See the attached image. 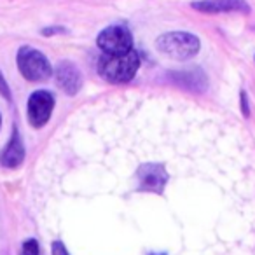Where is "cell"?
Returning <instances> with one entry per match:
<instances>
[{
	"mask_svg": "<svg viewBox=\"0 0 255 255\" xmlns=\"http://www.w3.org/2000/svg\"><path fill=\"white\" fill-rule=\"evenodd\" d=\"M140 68V56L135 49L126 54H103L98 60V74L110 84H126L136 75Z\"/></svg>",
	"mask_w": 255,
	"mask_h": 255,
	"instance_id": "6da1fadb",
	"label": "cell"
},
{
	"mask_svg": "<svg viewBox=\"0 0 255 255\" xmlns=\"http://www.w3.org/2000/svg\"><path fill=\"white\" fill-rule=\"evenodd\" d=\"M156 47L164 56L177 61L194 58L201 49L199 39L191 32H168L156 39Z\"/></svg>",
	"mask_w": 255,
	"mask_h": 255,
	"instance_id": "7a4b0ae2",
	"label": "cell"
},
{
	"mask_svg": "<svg viewBox=\"0 0 255 255\" xmlns=\"http://www.w3.org/2000/svg\"><path fill=\"white\" fill-rule=\"evenodd\" d=\"M16 61H18V68L21 75L30 82L46 81L53 74V67H51L47 56L35 47L21 46L18 51V56H16Z\"/></svg>",
	"mask_w": 255,
	"mask_h": 255,
	"instance_id": "3957f363",
	"label": "cell"
},
{
	"mask_svg": "<svg viewBox=\"0 0 255 255\" xmlns=\"http://www.w3.org/2000/svg\"><path fill=\"white\" fill-rule=\"evenodd\" d=\"M96 46L103 51V54H126L133 51V35L123 25H110L103 28L96 37Z\"/></svg>",
	"mask_w": 255,
	"mask_h": 255,
	"instance_id": "277c9868",
	"label": "cell"
},
{
	"mask_svg": "<svg viewBox=\"0 0 255 255\" xmlns=\"http://www.w3.org/2000/svg\"><path fill=\"white\" fill-rule=\"evenodd\" d=\"M54 109V96L53 93L46 91V89H39V91L32 93L26 103V116H28L30 126L35 129L46 126L47 121L51 119V114Z\"/></svg>",
	"mask_w": 255,
	"mask_h": 255,
	"instance_id": "5b68a950",
	"label": "cell"
},
{
	"mask_svg": "<svg viewBox=\"0 0 255 255\" xmlns=\"http://www.w3.org/2000/svg\"><path fill=\"white\" fill-rule=\"evenodd\" d=\"M138 191L163 194L168 184V171L159 163H145L136 170Z\"/></svg>",
	"mask_w": 255,
	"mask_h": 255,
	"instance_id": "8992f818",
	"label": "cell"
},
{
	"mask_svg": "<svg viewBox=\"0 0 255 255\" xmlns=\"http://www.w3.org/2000/svg\"><path fill=\"white\" fill-rule=\"evenodd\" d=\"M192 9L205 14H224V12H250V5L247 0H196L192 2Z\"/></svg>",
	"mask_w": 255,
	"mask_h": 255,
	"instance_id": "52a82bcc",
	"label": "cell"
},
{
	"mask_svg": "<svg viewBox=\"0 0 255 255\" xmlns=\"http://www.w3.org/2000/svg\"><path fill=\"white\" fill-rule=\"evenodd\" d=\"M56 84L63 89L67 95L74 96L82 88V74L72 61H60L56 67Z\"/></svg>",
	"mask_w": 255,
	"mask_h": 255,
	"instance_id": "ba28073f",
	"label": "cell"
},
{
	"mask_svg": "<svg viewBox=\"0 0 255 255\" xmlns=\"http://www.w3.org/2000/svg\"><path fill=\"white\" fill-rule=\"evenodd\" d=\"M23 159H25V145H23L19 129L14 128L5 149L0 152V164L4 168H9V170H14V168L21 166Z\"/></svg>",
	"mask_w": 255,
	"mask_h": 255,
	"instance_id": "9c48e42d",
	"label": "cell"
},
{
	"mask_svg": "<svg viewBox=\"0 0 255 255\" xmlns=\"http://www.w3.org/2000/svg\"><path fill=\"white\" fill-rule=\"evenodd\" d=\"M170 77L175 84H178L180 88L189 89V91L203 93L206 89V86H208L206 75L201 68H191V70H184V72H173Z\"/></svg>",
	"mask_w": 255,
	"mask_h": 255,
	"instance_id": "30bf717a",
	"label": "cell"
},
{
	"mask_svg": "<svg viewBox=\"0 0 255 255\" xmlns=\"http://www.w3.org/2000/svg\"><path fill=\"white\" fill-rule=\"evenodd\" d=\"M39 241L30 238L23 243V248H21V255H39Z\"/></svg>",
	"mask_w": 255,
	"mask_h": 255,
	"instance_id": "8fae6325",
	"label": "cell"
},
{
	"mask_svg": "<svg viewBox=\"0 0 255 255\" xmlns=\"http://www.w3.org/2000/svg\"><path fill=\"white\" fill-rule=\"evenodd\" d=\"M0 95L4 96L7 102H11V89H9V84H7V81L4 79V75H2V72H0Z\"/></svg>",
	"mask_w": 255,
	"mask_h": 255,
	"instance_id": "7c38bea8",
	"label": "cell"
},
{
	"mask_svg": "<svg viewBox=\"0 0 255 255\" xmlns=\"http://www.w3.org/2000/svg\"><path fill=\"white\" fill-rule=\"evenodd\" d=\"M40 33L49 37V35H56V33H67V28H63V26H47V28L40 30Z\"/></svg>",
	"mask_w": 255,
	"mask_h": 255,
	"instance_id": "4fadbf2b",
	"label": "cell"
},
{
	"mask_svg": "<svg viewBox=\"0 0 255 255\" xmlns=\"http://www.w3.org/2000/svg\"><path fill=\"white\" fill-rule=\"evenodd\" d=\"M240 103H241V112H243V116L248 117L250 116V107H248V96L245 91H241V95H240Z\"/></svg>",
	"mask_w": 255,
	"mask_h": 255,
	"instance_id": "5bb4252c",
	"label": "cell"
},
{
	"mask_svg": "<svg viewBox=\"0 0 255 255\" xmlns=\"http://www.w3.org/2000/svg\"><path fill=\"white\" fill-rule=\"evenodd\" d=\"M53 255H68L67 248L61 241H54L53 243Z\"/></svg>",
	"mask_w": 255,
	"mask_h": 255,
	"instance_id": "9a60e30c",
	"label": "cell"
},
{
	"mask_svg": "<svg viewBox=\"0 0 255 255\" xmlns=\"http://www.w3.org/2000/svg\"><path fill=\"white\" fill-rule=\"evenodd\" d=\"M0 126H2V116H0Z\"/></svg>",
	"mask_w": 255,
	"mask_h": 255,
	"instance_id": "2e32d148",
	"label": "cell"
}]
</instances>
